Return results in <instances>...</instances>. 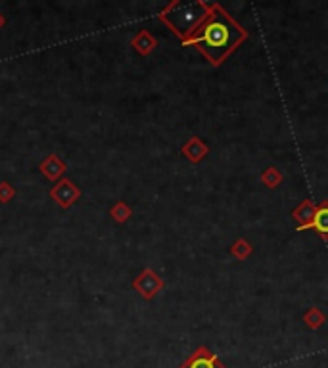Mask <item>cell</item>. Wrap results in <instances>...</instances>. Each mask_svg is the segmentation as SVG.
<instances>
[{"label":"cell","instance_id":"obj_1","mask_svg":"<svg viewBox=\"0 0 328 368\" xmlns=\"http://www.w3.org/2000/svg\"><path fill=\"white\" fill-rule=\"evenodd\" d=\"M248 37V33L242 29L240 26H236L231 17L219 12L217 16H213L206 23V27L202 29V33L196 39H192L186 44H200V48L204 50L207 58L211 60V64H221L231 52L238 46V44Z\"/></svg>","mask_w":328,"mask_h":368},{"label":"cell","instance_id":"obj_2","mask_svg":"<svg viewBox=\"0 0 328 368\" xmlns=\"http://www.w3.org/2000/svg\"><path fill=\"white\" fill-rule=\"evenodd\" d=\"M181 368H226L217 359L215 353H211L206 347H200L196 351L190 355L189 359L184 360Z\"/></svg>","mask_w":328,"mask_h":368},{"label":"cell","instance_id":"obj_3","mask_svg":"<svg viewBox=\"0 0 328 368\" xmlns=\"http://www.w3.org/2000/svg\"><path fill=\"white\" fill-rule=\"evenodd\" d=\"M298 232L302 231H317L322 236V240L328 242V202L325 200L319 207H317V211H315V217H313V221L309 224H305V226H298L296 229Z\"/></svg>","mask_w":328,"mask_h":368},{"label":"cell","instance_id":"obj_4","mask_svg":"<svg viewBox=\"0 0 328 368\" xmlns=\"http://www.w3.org/2000/svg\"><path fill=\"white\" fill-rule=\"evenodd\" d=\"M52 196L56 197V202H58L60 206L68 207L79 197V190L75 188L69 180H61L60 184L52 190Z\"/></svg>","mask_w":328,"mask_h":368},{"label":"cell","instance_id":"obj_5","mask_svg":"<svg viewBox=\"0 0 328 368\" xmlns=\"http://www.w3.org/2000/svg\"><path fill=\"white\" fill-rule=\"evenodd\" d=\"M162 286H164V282H162L152 271H146V273L142 274L137 282H135V288H137L138 291H142V296H146V298H152Z\"/></svg>","mask_w":328,"mask_h":368},{"label":"cell","instance_id":"obj_6","mask_svg":"<svg viewBox=\"0 0 328 368\" xmlns=\"http://www.w3.org/2000/svg\"><path fill=\"white\" fill-rule=\"evenodd\" d=\"M315 211H317V206L311 202V200H303L300 207H296L292 211V217L298 221V226H305V224H309L313 221V217H315Z\"/></svg>","mask_w":328,"mask_h":368},{"label":"cell","instance_id":"obj_7","mask_svg":"<svg viewBox=\"0 0 328 368\" xmlns=\"http://www.w3.org/2000/svg\"><path fill=\"white\" fill-rule=\"evenodd\" d=\"M182 154L186 155L190 162L196 163L207 154V146L198 137H192L186 144L182 146Z\"/></svg>","mask_w":328,"mask_h":368},{"label":"cell","instance_id":"obj_8","mask_svg":"<svg viewBox=\"0 0 328 368\" xmlns=\"http://www.w3.org/2000/svg\"><path fill=\"white\" fill-rule=\"evenodd\" d=\"M303 322L309 326L311 330H317L320 326L327 322V317H325V313L320 311L319 307H311L305 315H303Z\"/></svg>","mask_w":328,"mask_h":368},{"label":"cell","instance_id":"obj_9","mask_svg":"<svg viewBox=\"0 0 328 368\" xmlns=\"http://www.w3.org/2000/svg\"><path fill=\"white\" fill-rule=\"evenodd\" d=\"M261 182H263L267 188H276V186L282 182V173L278 171L276 167H269V169H265V173L261 175Z\"/></svg>","mask_w":328,"mask_h":368},{"label":"cell","instance_id":"obj_10","mask_svg":"<svg viewBox=\"0 0 328 368\" xmlns=\"http://www.w3.org/2000/svg\"><path fill=\"white\" fill-rule=\"evenodd\" d=\"M251 251H253V248L250 246V242L244 240V238H240V240L234 242V246L231 248V253H233L236 259H240V261H244V259H248V257L251 255Z\"/></svg>","mask_w":328,"mask_h":368},{"label":"cell","instance_id":"obj_11","mask_svg":"<svg viewBox=\"0 0 328 368\" xmlns=\"http://www.w3.org/2000/svg\"><path fill=\"white\" fill-rule=\"evenodd\" d=\"M64 171V163H60L54 155H52L48 162L43 163V173L44 175H48L50 179H54V177H58L60 173Z\"/></svg>","mask_w":328,"mask_h":368},{"label":"cell","instance_id":"obj_12","mask_svg":"<svg viewBox=\"0 0 328 368\" xmlns=\"http://www.w3.org/2000/svg\"><path fill=\"white\" fill-rule=\"evenodd\" d=\"M135 44H137V48L140 52H150L155 46V41L148 33H142L137 41H135Z\"/></svg>","mask_w":328,"mask_h":368},{"label":"cell","instance_id":"obj_13","mask_svg":"<svg viewBox=\"0 0 328 368\" xmlns=\"http://www.w3.org/2000/svg\"><path fill=\"white\" fill-rule=\"evenodd\" d=\"M113 215H115V219H117V221H125V219L129 217V209L123 206V204H119V206L113 209Z\"/></svg>","mask_w":328,"mask_h":368},{"label":"cell","instance_id":"obj_14","mask_svg":"<svg viewBox=\"0 0 328 368\" xmlns=\"http://www.w3.org/2000/svg\"><path fill=\"white\" fill-rule=\"evenodd\" d=\"M10 197H12V188H10L6 182H2V184H0V200H2V202H8Z\"/></svg>","mask_w":328,"mask_h":368}]
</instances>
